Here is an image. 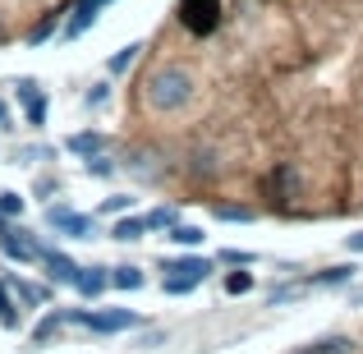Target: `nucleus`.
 Wrapping results in <instances>:
<instances>
[{
    "instance_id": "nucleus-35",
    "label": "nucleus",
    "mask_w": 363,
    "mask_h": 354,
    "mask_svg": "<svg viewBox=\"0 0 363 354\" xmlns=\"http://www.w3.org/2000/svg\"><path fill=\"white\" fill-rule=\"evenodd\" d=\"M0 129H14V116H9V106L0 101Z\"/></svg>"
},
{
    "instance_id": "nucleus-1",
    "label": "nucleus",
    "mask_w": 363,
    "mask_h": 354,
    "mask_svg": "<svg viewBox=\"0 0 363 354\" xmlns=\"http://www.w3.org/2000/svg\"><path fill=\"white\" fill-rule=\"evenodd\" d=\"M198 83L184 65H161L147 83H143V106L157 111V116H179V111L194 101Z\"/></svg>"
},
{
    "instance_id": "nucleus-36",
    "label": "nucleus",
    "mask_w": 363,
    "mask_h": 354,
    "mask_svg": "<svg viewBox=\"0 0 363 354\" xmlns=\"http://www.w3.org/2000/svg\"><path fill=\"white\" fill-rule=\"evenodd\" d=\"M350 304H354V309H363V285H354V290H350Z\"/></svg>"
},
{
    "instance_id": "nucleus-31",
    "label": "nucleus",
    "mask_w": 363,
    "mask_h": 354,
    "mask_svg": "<svg viewBox=\"0 0 363 354\" xmlns=\"http://www.w3.org/2000/svg\"><path fill=\"white\" fill-rule=\"evenodd\" d=\"M106 97H111V83H97V88H92V92H88L83 101H88V106H101Z\"/></svg>"
},
{
    "instance_id": "nucleus-15",
    "label": "nucleus",
    "mask_w": 363,
    "mask_h": 354,
    "mask_svg": "<svg viewBox=\"0 0 363 354\" xmlns=\"http://www.w3.org/2000/svg\"><path fill=\"white\" fill-rule=\"evenodd\" d=\"M14 285V294H18V304H28V309H37V304H51V285H37V281H9Z\"/></svg>"
},
{
    "instance_id": "nucleus-21",
    "label": "nucleus",
    "mask_w": 363,
    "mask_h": 354,
    "mask_svg": "<svg viewBox=\"0 0 363 354\" xmlns=\"http://www.w3.org/2000/svg\"><path fill=\"white\" fill-rule=\"evenodd\" d=\"M166 239H170V244H179V248H198L207 235L198 231V226H184V221H179V226H170V235H166Z\"/></svg>"
},
{
    "instance_id": "nucleus-24",
    "label": "nucleus",
    "mask_w": 363,
    "mask_h": 354,
    "mask_svg": "<svg viewBox=\"0 0 363 354\" xmlns=\"http://www.w3.org/2000/svg\"><path fill=\"white\" fill-rule=\"evenodd\" d=\"M253 285H257L253 272H230V276H225V294H248Z\"/></svg>"
},
{
    "instance_id": "nucleus-12",
    "label": "nucleus",
    "mask_w": 363,
    "mask_h": 354,
    "mask_svg": "<svg viewBox=\"0 0 363 354\" xmlns=\"http://www.w3.org/2000/svg\"><path fill=\"white\" fill-rule=\"evenodd\" d=\"M106 285H111V267H83L79 281H74V290H79L83 299H97Z\"/></svg>"
},
{
    "instance_id": "nucleus-9",
    "label": "nucleus",
    "mask_w": 363,
    "mask_h": 354,
    "mask_svg": "<svg viewBox=\"0 0 363 354\" xmlns=\"http://www.w3.org/2000/svg\"><path fill=\"white\" fill-rule=\"evenodd\" d=\"M161 272H170V276H189V281L203 285L207 276H212V262H207V258H198V253H189V258H170V262H161Z\"/></svg>"
},
{
    "instance_id": "nucleus-18",
    "label": "nucleus",
    "mask_w": 363,
    "mask_h": 354,
    "mask_svg": "<svg viewBox=\"0 0 363 354\" xmlns=\"http://www.w3.org/2000/svg\"><path fill=\"white\" fill-rule=\"evenodd\" d=\"M111 285H116V290H143V285H147V276H143V267H111Z\"/></svg>"
},
{
    "instance_id": "nucleus-19",
    "label": "nucleus",
    "mask_w": 363,
    "mask_h": 354,
    "mask_svg": "<svg viewBox=\"0 0 363 354\" xmlns=\"http://www.w3.org/2000/svg\"><path fill=\"white\" fill-rule=\"evenodd\" d=\"M212 216H216V221H235V226L257 221V212H253V207H235V203H216V207H212Z\"/></svg>"
},
{
    "instance_id": "nucleus-30",
    "label": "nucleus",
    "mask_w": 363,
    "mask_h": 354,
    "mask_svg": "<svg viewBox=\"0 0 363 354\" xmlns=\"http://www.w3.org/2000/svg\"><path fill=\"white\" fill-rule=\"evenodd\" d=\"M189 170H194V175H212V152H198V161H194V166H189Z\"/></svg>"
},
{
    "instance_id": "nucleus-4",
    "label": "nucleus",
    "mask_w": 363,
    "mask_h": 354,
    "mask_svg": "<svg viewBox=\"0 0 363 354\" xmlns=\"http://www.w3.org/2000/svg\"><path fill=\"white\" fill-rule=\"evenodd\" d=\"M0 253L9 258V262H42V253H46V244H37L28 231H18V226H0Z\"/></svg>"
},
{
    "instance_id": "nucleus-32",
    "label": "nucleus",
    "mask_w": 363,
    "mask_h": 354,
    "mask_svg": "<svg viewBox=\"0 0 363 354\" xmlns=\"http://www.w3.org/2000/svg\"><path fill=\"white\" fill-rule=\"evenodd\" d=\"M161 341H166V331H143V336H138V350H147V345H161Z\"/></svg>"
},
{
    "instance_id": "nucleus-2",
    "label": "nucleus",
    "mask_w": 363,
    "mask_h": 354,
    "mask_svg": "<svg viewBox=\"0 0 363 354\" xmlns=\"http://www.w3.org/2000/svg\"><path fill=\"white\" fill-rule=\"evenodd\" d=\"M65 318H69V322H83V327L97 331V336H116V331H133V327H143V318H138L133 309H101V313L65 309Z\"/></svg>"
},
{
    "instance_id": "nucleus-16",
    "label": "nucleus",
    "mask_w": 363,
    "mask_h": 354,
    "mask_svg": "<svg viewBox=\"0 0 363 354\" xmlns=\"http://www.w3.org/2000/svg\"><path fill=\"white\" fill-rule=\"evenodd\" d=\"M65 322H69V318H65V309L46 313V318H42V322L33 327V345H51V341H55V331H60Z\"/></svg>"
},
{
    "instance_id": "nucleus-27",
    "label": "nucleus",
    "mask_w": 363,
    "mask_h": 354,
    "mask_svg": "<svg viewBox=\"0 0 363 354\" xmlns=\"http://www.w3.org/2000/svg\"><path fill=\"white\" fill-rule=\"evenodd\" d=\"M88 175H97V179H106V175H116V161L101 152V157H88Z\"/></svg>"
},
{
    "instance_id": "nucleus-17",
    "label": "nucleus",
    "mask_w": 363,
    "mask_h": 354,
    "mask_svg": "<svg viewBox=\"0 0 363 354\" xmlns=\"http://www.w3.org/2000/svg\"><path fill=\"white\" fill-rule=\"evenodd\" d=\"M138 55H143V42H129V46H120V51H116V55H111V60H106L111 79H120V74H129Z\"/></svg>"
},
{
    "instance_id": "nucleus-13",
    "label": "nucleus",
    "mask_w": 363,
    "mask_h": 354,
    "mask_svg": "<svg viewBox=\"0 0 363 354\" xmlns=\"http://www.w3.org/2000/svg\"><path fill=\"white\" fill-rule=\"evenodd\" d=\"M147 235V221L143 216H116L111 221V239H120V244H133V239Z\"/></svg>"
},
{
    "instance_id": "nucleus-26",
    "label": "nucleus",
    "mask_w": 363,
    "mask_h": 354,
    "mask_svg": "<svg viewBox=\"0 0 363 354\" xmlns=\"http://www.w3.org/2000/svg\"><path fill=\"white\" fill-rule=\"evenodd\" d=\"M23 111H28V124H33V129H42V124H46V92H42V97H33Z\"/></svg>"
},
{
    "instance_id": "nucleus-23",
    "label": "nucleus",
    "mask_w": 363,
    "mask_h": 354,
    "mask_svg": "<svg viewBox=\"0 0 363 354\" xmlns=\"http://www.w3.org/2000/svg\"><path fill=\"white\" fill-rule=\"evenodd\" d=\"M0 216H23V194H14V189H0Z\"/></svg>"
},
{
    "instance_id": "nucleus-14",
    "label": "nucleus",
    "mask_w": 363,
    "mask_h": 354,
    "mask_svg": "<svg viewBox=\"0 0 363 354\" xmlns=\"http://www.w3.org/2000/svg\"><path fill=\"white\" fill-rule=\"evenodd\" d=\"M18 294H14V285H9V281H0V327H5V331H18V322H23V318H18Z\"/></svg>"
},
{
    "instance_id": "nucleus-29",
    "label": "nucleus",
    "mask_w": 363,
    "mask_h": 354,
    "mask_svg": "<svg viewBox=\"0 0 363 354\" xmlns=\"http://www.w3.org/2000/svg\"><path fill=\"white\" fill-rule=\"evenodd\" d=\"M221 262H230V267H248V262H257V253H244V248H221Z\"/></svg>"
},
{
    "instance_id": "nucleus-20",
    "label": "nucleus",
    "mask_w": 363,
    "mask_h": 354,
    "mask_svg": "<svg viewBox=\"0 0 363 354\" xmlns=\"http://www.w3.org/2000/svg\"><path fill=\"white\" fill-rule=\"evenodd\" d=\"M133 203H138L133 194H111V198H101L97 212H101V216H129V212H133Z\"/></svg>"
},
{
    "instance_id": "nucleus-5",
    "label": "nucleus",
    "mask_w": 363,
    "mask_h": 354,
    "mask_svg": "<svg viewBox=\"0 0 363 354\" xmlns=\"http://www.w3.org/2000/svg\"><path fill=\"white\" fill-rule=\"evenodd\" d=\"M46 226L60 231V235H69V239H92V216L88 212H74L69 203H55L51 212H46Z\"/></svg>"
},
{
    "instance_id": "nucleus-25",
    "label": "nucleus",
    "mask_w": 363,
    "mask_h": 354,
    "mask_svg": "<svg viewBox=\"0 0 363 354\" xmlns=\"http://www.w3.org/2000/svg\"><path fill=\"white\" fill-rule=\"evenodd\" d=\"M143 221H147V235H152V231H170V226H179L170 207H157V212H147V216H143Z\"/></svg>"
},
{
    "instance_id": "nucleus-34",
    "label": "nucleus",
    "mask_w": 363,
    "mask_h": 354,
    "mask_svg": "<svg viewBox=\"0 0 363 354\" xmlns=\"http://www.w3.org/2000/svg\"><path fill=\"white\" fill-rule=\"evenodd\" d=\"M345 244H350V253H363V231H354V235L345 239Z\"/></svg>"
},
{
    "instance_id": "nucleus-3",
    "label": "nucleus",
    "mask_w": 363,
    "mask_h": 354,
    "mask_svg": "<svg viewBox=\"0 0 363 354\" xmlns=\"http://www.w3.org/2000/svg\"><path fill=\"white\" fill-rule=\"evenodd\" d=\"M179 23L194 37L216 33V23H221V0H179Z\"/></svg>"
},
{
    "instance_id": "nucleus-22",
    "label": "nucleus",
    "mask_w": 363,
    "mask_h": 354,
    "mask_svg": "<svg viewBox=\"0 0 363 354\" xmlns=\"http://www.w3.org/2000/svg\"><path fill=\"white\" fill-rule=\"evenodd\" d=\"M299 354H350V341L345 336H327V341H313V350H299Z\"/></svg>"
},
{
    "instance_id": "nucleus-28",
    "label": "nucleus",
    "mask_w": 363,
    "mask_h": 354,
    "mask_svg": "<svg viewBox=\"0 0 363 354\" xmlns=\"http://www.w3.org/2000/svg\"><path fill=\"white\" fill-rule=\"evenodd\" d=\"M14 92H18V101L28 106L33 97H42V83H37V79H18V83H14Z\"/></svg>"
},
{
    "instance_id": "nucleus-33",
    "label": "nucleus",
    "mask_w": 363,
    "mask_h": 354,
    "mask_svg": "<svg viewBox=\"0 0 363 354\" xmlns=\"http://www.w3.org/2000/svg\"><path fill=\"white\" fill-rule=\"evenodd\" d=\"M55 33V23H42V28H37V33H33V46H42L46 42V37H51Z\"/></svg>"
},
{
    "instance_id": "nucleus-11",
    "label": "nucleus",
    "mask_w": 363,
    "mask_h": 354,
    "mask_svg": "<svg viewBox=\"0 0 363 354\" xmlns=\"http://www.w3.org/2000/svg\"><path fill=\"white\" fill-rule=\"evenodd\" d=\"M262 189H267V194L276 198V203H285V198H290L294 189H299V175H294V166H276L272 175L262 179Z\"/></svg>"
},
{
    "instance_id": "nucleus-8",
    "label": "nucleus",
    "mask_w": 363,
    "mask_h": 354,
    "mask_svg": "<svg viewBox=\"0 0 363 354\" xmlns=\"http://www.w3.org/2000/svg\"><path fill=\"white\" fill-rule=\"evenodd\" d=\"M65 152H74V157H101V152H111V138L106 133H97V129H83V133H69L65 138Z\"/></svg>"
},
{
    "instance_id": "nucleus-10",
    "label": "nucleus",
    "mask_w": 363,
    "mask_h": 354,
    "mask_svg": "<svg viewBox=\"0 0 363 354\" xmlns=\"http://www.w3.org/2000/svg\"><path fill=\"white\" fill-rule=\"evenodd\" d=\"M354 272H359L354 262H336V267H322V272H313L303 285H322V290H336V285H350V281H354Z\"/></svg>"
},
{
    "instance_id": "nucleus-7",
    "label": "nucleus",
    "mask_w": 363,
    "mask_h": 354,
    "mask_svg": "<svg viewBox=\"0 0 363 354\" xmlns=\"http://www.w3.org/2000/svg\"><path fill=\"white\" fill-rule=\"evenodd\" d=\"M42 267H46V276H51L55 285H74V281H79V272H83V267L74 262L69 253H60V248H46V253H42Z\"/></svg>"
},
{
    "instance_id": "nucleus-6",
    "label": "nucleus",
    "mask_w": 363,
    "mask_h": 354,
    "mask_svg": "<svg viewBox=\"0 0 363 354\" xmlns=\"http://www.w3.org/2000/svg\"><path fill=\"white\" fill-rule=\"evenodd\" d=\"M106 5H116V0H74V14L65 18V28H60V33L69 37V42H74V37H83L92 23H97V14H101Z\"/></svg>"
}]
</instances>
